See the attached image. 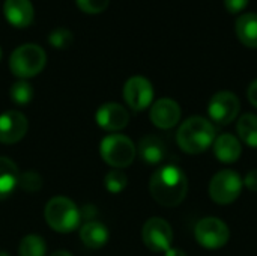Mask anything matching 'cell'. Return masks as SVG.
<instances>
[{"label":"cell","instance_id":"d4e9b609","mask_svg":"<svg viewBox=\"0 0 257 256\" xmlns=\"http://www.w3.org/2000/svg\"><path fill=\"white\" fill-rule=\"evenodd\" d=\"M18 186L24 192H27V193H35V192L41 190L42 178H41V175L36 170H26L23 175H20Z\"/></svg>","mask_w":257,"mask_h":256},{"label":"cell","instance_id":"f1b7e54d","mask_svg":"<svg viewBox=\"0 0 257 256\" xmlns=\"http://www.w3.org/2000/svg\"><path fill=\"white\" fill-rule=\"evenodd\" d=\"M247 97H248V101L257 109V78L250 83V86L247 89Z\"/></svg>","mask_w":257,"mask_h":256},{"label":"cell","instance_id":"4316f807","mask_svg":"<svg viewBox=\"0 0 257 256\" xmlns=\"http://www.w3.org/2000/svg\"><path fill=\"white\" fill-rule=\"evenodd\" d=\"M250 0H224V6L230 14H239L242 12Z\"/></svg>","mask_w":257,"mask_h":256},{"label":"cell","instance_id":"52a82bcc","mask_svg":"<svg viewBox=\"0 0 257 256\" xmlns=\"http://www.w3.org/2000/svg\"><path fill=\"white\" fill-rule=\"evenodd\" d=\"M194 237L202 247L215 250L227 244L230 232L223 220L217 217H205L196 225Z\"/></svg>","mask_w":257,"mask_h":256},{"label":"cell","instance_id":"83f0119b","mask_svg":"<svg viewBox=\"0 0 257 256\" xmlns=\"http://www.w3.org/2000/svg\"><path fill=\"white\" fill-rule=\"evenodd\" d=\"M244 186L250 190V192H257V169H253V170H250L247 175H245V178H244Z\"/></svg>","mask_w":257,"mask_h":256},{"label":"cell","instance_id":"e0dca14e","mask_svg":"<svg viewBox=\"0 0 257 256\" xmlns=\"http://www.w3.org/2000/svg\"><path fill=\"white\" fill-rule=\"evenodd\" d=\"M238 39L250 48H257V14H242L235 23Z\"/></svg>","mask_w":257,"mask_h":256},{"label":"cell","instance_id":"1f68e13d","mask_svg":"<svg viewBox=\"0 0 257 256\" xmlns=\"http://www.w3.org/2000/svg\"><path fill=\"white\" fill-rule=\"evenodd\" d=\"M0 256H9V253L8 252H0Z\"/></svg>","mask_w":257,"mask_h":256},{"label":"cell","instance_id":"9c48e42d","mask_svg":"<svg viewBox=\"0 0 257 256\" xmlns=\"http://www.w3.org/2000/svg\"><path fill=\"white\" fill-rule=\"evenodd\" d=\"M241 109L239 100L233 92L221 91L217 92L208 104V113L218 125H229L235 121Z\"/></svg>","mask_w":257,"mask_h":256},{"label":"cell","instance_id":"2e32d148","mask_svg":"<svg viewBox=\"0 0 257 256\" xmlns=\"http://www.w3.org/2000/svg\"><path fill=\"white\" fill-rule=\"evenodd\" d=\"M108 237H110L108 229L101 222H96V220L86 222L80 228V238L83 244L90 249H99L105 246L108 241Z\"/></svg>","mask_w":257,"mask_h":256},{"label":"cell","instance_id":"3957f363","mask_svg":"<svg viewBox=\"0 0 257 256\" xmlns=\"http://www.w3.org/2000/svg\"><path fill=\"white\" fill-rule=\"evenodd\" d=\"M45 222L48 226L62 234H68L80 226L81 222V213L77 208V205L63 196H56L50 199L45 205Z\"/></svg>","mask_w":257,"mask_h":256},{"label":"cell","instance_id":"ba28073f","mask_svg":"<svg viewBox=\"0 0 257 256\" xmlns=\"http://www.w3.org/2000/svg\"><path fill=\"white\" fill-rule=\"evenodd\" d=\"M142 238L145 246L155 253H166L172 247L173 231L172 226L161 217L149 219L142 231Z\"/></svg>","mask_w":257,"mask_h":256},{"label":"cell","instance_id":"603a6c76","mask_svg":"<svg viewBox=\"0 0 257 256\" xmlns=\"http://www.w3.org/2000/svg\"><path fill=\"white\" fill-rule=\"evenodd\" d=\"M104 184H105V189L113 193V195H117L120 192L125 190L126 184H128V177L123 170L120 169H114V170H110L105 178H104Z\"/></svg>","mask_w":257,"mask_h":256},{"label":"cell","instance_id":"6da1fadb","mask_svg":"<svg viewBox=\"0 0 257 256\" xmlns=\"http://www.w3.org/2000/svg\"><path fill=\"white\" fill-rule=\"evenodd\" d=\"M152 198L163 207H178L187 196L188 178L184 170L175 164H167L154 172L149 181Z\"/></svg>","mask_w":257,"mask_h":256},{"label":"cell","instance_id":"cb8c5ba5","mask_svg":"<svg viewBox=\"0 0 257 256\" xmlns=\"http://www.w3.org/2000/svg\"><path fill=\"white\" fill-rule=\"evenodd\" d=\"M48 42L54 47V48H60L65 50L68 47H71V44L74 42V35L69 29L66 27H56L53 29L48 36H47Z\"/></svg>","mask_w":257,"mask_h":256},{"label":"cell","instance_id":"d6a6232c","mask_svg":"<svg viewBox=\"0 0 257 256\" xmlns=\"http://www.w3.org/2000/svg\"><path fill=\"white\" fill-rule=\"evenodd\" d=\"M0 59H2V48H0Z\"/></svg>","mask_w":257,"mask_h":256},{"label":"cell","instance_id":"44dd1931","mask_svg":"<svg viewBox=\"0 0 257 256\" xmlns=\"http://www.w3.org/2000/svg\"><path fill=\"white\" fill-rule=\"evenodd\" d=\"M47 246L39 235H26L20 243V256H45Z\"/></svg>","mask_w":257,"mask_h":256},{"label":"cell","instance_id":"ac0fdd59","mask_svg":"<svg viewBox=\"0 0 257 256\" xmlns=\"http://www.w3.org/2000/svg\"><path fill=\"white\" fill-rule=\"evenodd\" d=\"M139 155L148 164L161 163L166 155V148L163 140L152 134L145 136L139 143Z\"/></svg>","mask_w":257,"mask_h":256},{"label":"cell","instance_id":"7402d4cb","mask_svg":"<svg viewBox=\"0 0 257 256\" xmlns=\"http://www.w3.org/2000/svg\"><path fill=\"white\" fill-rule=\"evenodd\" d=\"M11 98L18 106H26L33 98V88L27 80H18L11 86Z\"/></svg>","mask_w":257,"mask_h":256},{"label":"cell","instance_id":"7c38bea8","mask_svg":"<svg viewBox=\"0 0 257 256\" xmlns=\"http://www.w3.org/2000/svg\"><path fill=\"white\" fill-rule=\"evenodd\" d=\"M96 124L105 131H119L128 125L130 113L128 110L117 103L102 104L95 115Z\"/></svg>","mask_w":257,"mask_h":256},{"label":"cell","instance_id":"30bf717a","mask_svg":"<svg viewBox=\"0 0 257 256\" xmlns=\"http://www.w3.org/2000/svg\"><path fill=\"white\" fill-rule=\"evenodd\" d=\"M123 98L130 109L142 112L154 101V86L143 75H133L123 86Z\"/></svg>","mask_w":257,"mask_h":256},{"label":"cell","instance_id":"9a60e30c","mask_svg":"<svg viewBox=\"0 0 257 256\" xmlns=\"http://www.w3.org/2000/svg\"><path fill=\"white\" fill-rule=\"evenodd\" d=\"M214 154L218 161L230 164L239 160L242 154V146L233 134L224 133L214 140Z\"/></svg>","mask_w":257,"mask_h":256},{"label":"cell","instance_id":"8992f818","mask_svg":"<svg viewBox=\"0 0 257 256\" xmlns=\"http://www.w3.org/2000/svg\"><path fill=\"white\" fill-rule=\"evenodd\" d=\"M242 180L239 174L232 169L220 170L209 183V196L215 204L229 205L235 202L242 192Z\"/></svg>","mask_w":257,"mask_h":256},{"label":"cell","instance_id":"7a4b0ae2","mask_svg":"<svg viewBox=\"0 0 257 256\" xmlns=\"http://www.w3.org/2000/svg\"><path fill=\"white\" fill-rule=\"evenodd\" d=\"M215 140V127L202 116H191L182 122L176 133L179 148L187 154H200Z\"/></svg>","mask_w":257,"mask_h":256},{"label":"cell","instance_id":"5bb4252c","mask_svg":"<svg viewBox=\"0 0 257 256\" xmlns=\"http://www.w3.org/2000/svg\"><path fill=\"white\" fill-rule=\"evenodd\" d=\"M3 14L14 27H27L32 24L35 9L30 0H5Z\"/></svg>","mask_w":257,"mask_h":256},{"label":"cell","instance_id":"8fae6325","mask_svg":"<svg viewBox=\"0 0 257 256\" xmlns=\"http://www.w3.org/2000/svg\"><path fill=\"white\" fill-rule=\"evenodd\" d=\"M27 118L18 110H6L0 115V143L12 145L20 142L27 133Z\"/></svg>","mask_w":257,"mask_h":256},{"label":"cell","instance_id":"484cf974","mask_svg":"<svg viewBox=\"0 0 257 256\" xmlns=\"http://www.w3.org/2000/svg\"><path fill=\"white\" fill-rule=\"evenodd\" d=\"M75 3L86 14H99L108 8L110 0H75Z\"/></svg>","mask_w":257,"mask_h":256},{"label":"cell","instance_id":"ffe728a7","mask_svg":"<svg viewBox=\"0 0 257 256\" xmlns=\"http://www.w3.org/2000/svg\"><path fill=\"white\" fill-rule=\"evenodd\" d=\"M241 140L250 148H257V115L245 113L239 118L236 125Z\"/></svg>","mask_w":257,"mask_h":256},{"label":"cell","instance_id":"d6986e66","mask_svg":"<svg viewBox=\"0 0 257 256\" xmlns=\"http://www.w3.org/2000/svg\"><path fill=\"white\" fill-rule=\"evenodd\" d=\"M18 180L20 172L17 164L6 157H0V201L8 198L15 190Z\"/></svg>","mask_w":257,"mask_h":256},{"label":"cell","instance_id":"4dcf8cb0","mask_svg":"<svg viewBox=\"0 0 257 256\" xmlns=\"http://www.w3.org/2000/svg\"><path fill=\"white\" fill-rule=\"evenodd\" d=\"M50 256H72L69 252H66V250H57V252H54L53 255Z\"/></svg>","mask_w":257,"mask_h":256},{"label":"cell","instance_id":"5b68a950","mask_svg":"<svg viewBox=\"0 0 257 256\" xmlns=\"http://www.w3.org/2000/svg\"><path fill=\"white\" fill-rule=\"evenodd\" d=\"M99 152L107 164L114 169H123L134 161L136 145L123 134H110L102 139Z\"/></svg>","mask_w":257,"mask_h":256},{"label":"cell","instance_id":"277c9868","mask_svg":"<svg viewBox=\"0 0 257 256\" xmlns=\"http://www.w3.org/2000/svg\"><path fill=\"white\" fill-rule=\"evenodd\" d=\"M47 62L44 48L38 44H23L17 47L9 57V68L20 80H26L39 74Z\"/></svg>","mask_w":257,"mask_h":256},{"label":"cell","instance_id":"4fadbf2b","mask_svg":"<svg viewBox=\"0 0 257 256\" xmlns=\"http://www.w3.org/2000/svg\"><path fill=\"white\" fill-rule=\"evenodd\" d=\"M151 121L161 130L173 128L181 119V107L175 100L161 98L151 107Z\"/></svg>","mask_w":257,"mask_h":256},{"label":"cell","instance_id":"f546056e","mask_svg":"<svg viewBox=\"0 0 257 256\" xmlns=\"http://www.w3.org/2000/svg\"><path fill=\"white\" fill-rule=\"evenodd\" d=\"M164 256H187V253H185L182 249H176V247L173 249V247H170V249L166 252V255Z\"/></svg>","mask_w":257,"mask_h":256}]
</instances>
